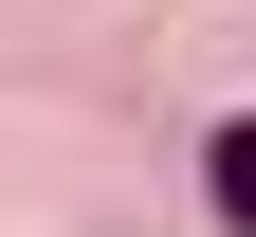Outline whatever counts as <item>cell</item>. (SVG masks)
Here are the masks:
<instances>
[{
	"label": "cell",
	"instance_id": "cell-1",
	"mask_svg": "<svg viewBox=\"0 0 256 237\" xmlns=\"http://www.w3.org/2000/svg\"><path fill=\"white\" fill-rule=\"evenodd\" d=\"M202 183H220V219L256 237V110H238V128H220V146H202Z\"/></svg>",
	"mask_w": 256,
	"mask_h": 237
}]
</instances>
